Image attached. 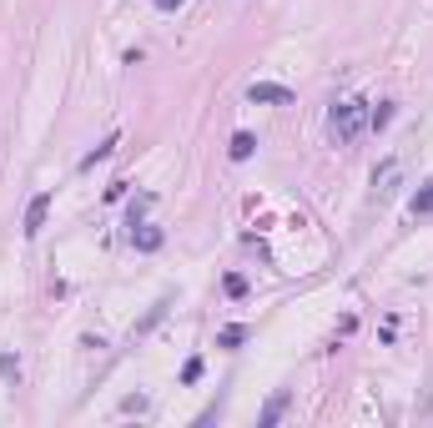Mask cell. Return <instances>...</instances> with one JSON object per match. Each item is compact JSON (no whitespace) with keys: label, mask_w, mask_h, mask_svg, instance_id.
I'll return each instance as SVG.
<instances>
[{"label":"cell","mask_w":433,"mask_h":428,"mask_svg":"<svg viewBox=\"0 0 433 428\" xmlns=\"http://www.w3.org/2000/svg\"><path fill=\"white\" fill-rule=\"evenodd\" d=\"M363 127H368V106L363 101H332V111H328V136L337 146H353L363 136Z\"/></svg>","instance_id":"obj_1"},{"label":"cell","mask_w":433,"mask_h":428,"mask_svg":"<svg viewBox=\"0 0 433 428\" xmlns=\"http://www.w3.org/2000/svg\"><path fill=\"white\" fill-rule=\"evenodd\" d=\"M247 101L252 106H292V91L277 86V81H252L247 86Z\"/></svg>","instance_id":"obj_2"},{"label":"cell","mask_w":433,"mask_h":428,"mask_svg":"<svg viewBox=\"0 0 433 428\" xmlns=\"http://www.w3.org/2000/svg\"><path fill=\"white\" fill-rule=\"evenodd\" d=\"M46 212H51V192H41V197H30V207H25V237H36L41 227H46Z\"/></svg>","instance_id":"obj_3"},{"label":"cell","mask_w":433,"mask_h":428,"mask_svg":"<svg viewBox=\"0 0 433 428\" xmlns=\"http://www.w3.org/2000/svg\"><path fill=\"white\" fill-rule=\"evenodd\" d=\"M131 247H136V252H157V247H162V232L146 227V222H136V227H131Z\"/></svg>","instance_id":"obj_4"},{"label":"cell","mask_w":433,"mask_h":428,"mask_svg":"<svg viewBox=\"0 0 433 428\" xmlns=\"http://www.w3.org/2000/svg\"><path fill=\"white\" fill-rule=\"evenodd\" d=\"M252 151H257V136H252V131H237L232 146H227V157H232V162H252Z\"/></svg>","instance_id":"obj_5"},{"label":"cell","mask_w":433,"mask_h":428,"mask_svg":"<svg viewBox=\"0 0 433 428\" xmlns=\"http://www.w3.org/2000/svg\"><path fill=\"white\" fill-rule=\"evenodd\" d=\"M116 146H121V136L111 131V136H106V141H101L96 151H86V157H81V171H91V167H96V162H106V157H111V151H116Z\"/></svg>","instance_id":"obj_6"},{"label":"cell","mask_w":433,"mask_h":428,"mask_svg":"<svg viewBox=\"0 0 433 428\" xmlns=\"http://www.w3.org/2000/svg\"><path fill=\"white\" fill-rule=\"evenodd\" d=\"M408 212H413V217H433V181H423V187L413 192V202H408Z\"/></svg>","instance_id":"obj_7"},{"label":"cell","mask_w":433,"mask_h":428,"mask_svg":"<svg viewBox=\"0 0 433 428\" xmlns=\"http://www.w3.org/2000/svg\"><path fill=\"white\" fill-rule=\"evenodd\" d=\"M242 343H247V328L242 323H232V328L216 332V348H242Z\"/></svg>","instance_id":"obj_8"},{"label":"cell","mask_w":433,"mask_h":428,"mask_svg":"<svg viewBox=\"0 0 433 428\" xmlns=\"http://www.w3.org/2000/svg\"><path fill=\"white\" fill-rule=\"evenodd\" d=\"M283 408H287V393H272V398H267V408H262V428H272L277 418H283Z\"/></svg>","instance_id":"obj_9"},{"label":"cell","mask_w":433,"mask_h":428,"mask_svg":"<svg viewBox=\"0 0 433 428\" xmlns=\"http://www.w3.org/2000/svg\"><path fill=\"white\" fill-rule=\"evenodd\" d=\"M393 176H398V162H383V167H378V176H373L378 197H388V192H393Z\"/></svg>","instance_id":"obj_10"},{"label":"cell","mask_w":433,"mask_h":428,"mask_svg":"<svg viewBox=\"0 0 433 428\" xmlns=\"http://www.w3.org/2000/svg\"><path fill=\"white\" fill-rule=\"evenodd\" d=\"M388 121H393V101H378L373 111H368V127H373V131H383Z\"/></svg>","instance_id":"obj_11"},{"label":"cell","mask_w":433,"mask_h":428,"mask_svg":"<svg viewBox=\"0 0 433 428\" xmlns=\"http://www.w3.org/2000/svg\"><path fill=\"white\" fill-rule=\"evenodd\" d=\"M151 202H157V197H151V192H141V197L131 202V212H127V222H131V227H136V222L146 217V207H151Z\"/></svg>","instance_id":"obj_12"},{"label":"cell","mask_w":433,"mask_h":428,"mask_svg":"<svg viewBox=\"0 0 433 428\" xmlns=\"http://www.w3.org/2000/svg\"><path fill=\"white\" fill-rule=\"evenodd\" d=\"M222 287H227V297H247V278H242V272H227Z\"/></svg>","instance_id":"obj_13"},{"label":"cell","mask_w":433,"mask_h":428,"mask_svg":"<svg viewBox=\"0 0 433 428\" xmlns=\"http://www.w3.org/2000/svg\"><path fill=\"white\" fill-rule=\"evenodd\" d=\"M0 378H20V358L15 353H0Z\"/></svg>","instance_id":"obj_14"},{"label":"cell","mask_w":433,"mask_h":428,"mask_svg":"<svg viewBox=\"0 0 433 428\" xmlns=\"http://www.w3.org/2000/svg\"><path fill=\"white\" fill-rule=\"evenodd\" d=\"M202 378V358H187V368H181V383H197Z\"/></svg>","instance_id":"obj_15"},{"label":"cell","mask_w":433,"mask_h":428,"mask_svg":"<svg viewBox=\"0 0 433 428\" xmlns=\"http://www.w3.org/2000/svg\"><path fill=\"white\" fill-rule=\"evenodd\" d=\"M157 11H181V0H157Z\"/></svg>","instance_id":"obj_16"}]
</instances>
